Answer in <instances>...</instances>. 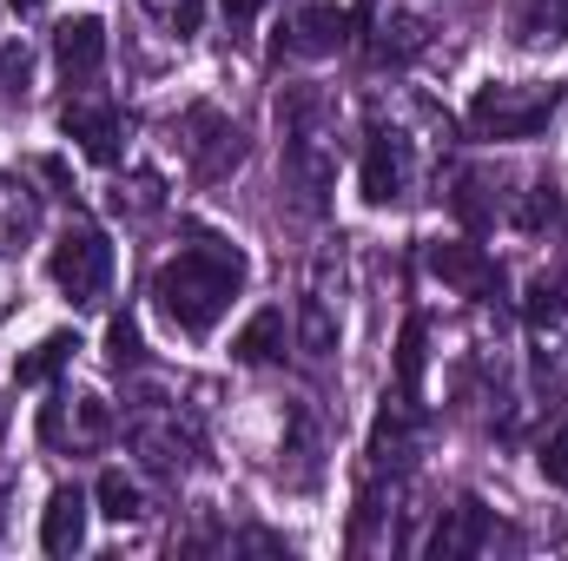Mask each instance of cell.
I'll return each mask as SVG.
<instances>
[{
	"label": "cell",
	"mask_w": 568,
	"mask_h": 561,
	"mask_svg": "<svg viewBox=\"0 0 568 561\" xmlns=\"http://www.w3.org/2000/svg\"><path fill=\"white\" fill-rule=\"evenodd\" d=\"M252 265L232 238L219 232H192L159 272H152V310L179 330V337H212V324L232 310V297L245 290Z\"/></svg>",
	"instance_id": "obj_1"
},
{
	"label": "cell",
	"mask_w": 568,
	"mask_h": 561,
	"mask_svg": "<svg viewBox=\"0 0 568 561\" xmlns=\"http://www.w3.org/2000/svg\"><path fill=\"white\" fill-rule=\"evenodd\" d=\"M278 133H284V178L304 192V205H324L337 178V100L324 86H284L278 93Z\"/></svg>",
	"instance_id": "obj_2"
},
{
	"label": "cell",
	"mask_w": 568,
	"mask_h": 561,
	"mask_svg": "<svg viewBox=\"0 0 568 561\" xmlns=\"http://www.w3.org/2000/svg\"><path fill=\"white\" fill-rule=\"evenodd\" d=\"M47 278H53V290H60L73 310H93V304L113 290V238H106L93 218H73V225L53 238V252H47Z\"/></svg>",
	"instance_id": "obj_3"
},
{
	"label": "cell",
	"mask_w": 568,
	"mask_h": 561,
	"mask_svg": "<svg viewBox=\"0 0 568 561\" xmlns=\"http://www.w3.org/2000/svg\"><path fill=\"white\" fill-rule=\"evenodd\" d=\"M172 145H179V159L192 165V178H232L239 165H245V133H239V120L232 113H219V106H185L179 120H172Z\"/></svg>",
	"instance_id": "obj_4"
},
{
	"label": "cell",
	"mask_w": 568,
	"mask_h": 561,
	"mask_svg": "<svg viewBox=\"0 0 568 561\" xmlns=\"http://www.w3.org/2000/svg\"><path fill=\"white\" fill-rule=\"evenodd\" d=\"M357 192H364V205H404L410 192H417V140L404 133V126H371L364 133V159H357Z\"/></svg>",
	"instance_id": "obj_5"
},
{
	"label": "cell",
	"mask_w": 568,
	"mask_h": 561,
	"mask_svg": "<svg viewBox=\"0 0 568 561\" xmlns=\"http://www.w3.org/2000/svg\"><path fill=\"white\" fill-rule=\"evenodd\" d=\"M556 100H562V86H476V100H469V126L483 133V140H529V133H542L549 126V113H556Z\"/></svg>",
	"instance_id": "obj_6"
},
{
	"label": "cell",
	"mask_w": 568,
	"mask_h": 561,
	"mask_svg": "<svg viewBox=\"0 0 568 561\" xmlns=\"http://www.w3.org/2000/svg\"><path fill=\"white\" fill-rule=\"evenodd\" d=\"M113 404L100 397V390H73V384H60L53 390V404L40 410V436L53 442V449H100L106 436H113Z\"/></svg>",
	"instance_id": "obj_7"
},
{
	"label": "cell",
	"mask_w": 568,
	"mask_h": 561,
	"mask_svg": "<svg viewBox=\"0 0 568 561\" xmlns=\"http://www.w3.org/2000/svg\"><path fill=\"white\" fill-rule=\"evenodd\" d=\"M344 40H351V13L344 7H331V0H304V7H291L278 27V40H272V53H291V60H331V53H344Z\"/></svg>",
	"instance_id": "obj_8"
},
{
	"label": "cell",
	"mask_w": 568,
	"mask_h": 561,
	"mask_svg": "<svg viewBox=\"0 0 568 561\" xmlns=\"http://www.w3.org/2000/svg\"><path fill=\"white\" fill-rule=\"evenodd\" d=\"M133 442H140V456L159 469V476H185V469L199 462L192 422H179V410H172L165 397H145V410L133 417Z\"/></svg>",
	"instance_id": "obj_9"
},
{
	"label": "cell",
	"mask_w": 568,
	"mask_h": 561,
	"mask_svg": "<svg viewBox=\"0 0 568 561\" xmlns=\"http://www.w3.org/2000/svg\"><path fill=\"white\" fill-rule=\"evenodd\" d=\"M424 265H429V278L443 284V290H456V297H496L503 290L496 258L483 245H469V238H436V245H424Z\"/></svg>",
	"instance_id": "obj_10"
},
{
	"label": "cell",
	"mask_w": 568,
	"mask_h": 561,
	"mask_svg": "<svg viewBox=\"0 0 568 561\" xmlns=\"http://www.w3.org/2000/svg\"><path fill=\"white\" fill-rule=\"evenodd\" d=\"M53 67H60V80H67L73 93L100 86V73H106V27H100L93 13L60 20V33H53Z\"/></svg>",
	"instance_id": "obj_11"
},
{
	"label": "cell",
	"mask_w": 568,
	"mask_h": 561,
	"mask_svg": "<svg viewBox=\"0 0 568 561\" xmlns=\"http://www.w3.org/2000/svg\"><path fill=\"white\" fill-rule=\"evenodd\" d=\"M489 549H496V516H489L476 496H463L456 509H443V522L429 529V542H424V555H443V561L489 555Z\"/></svg>",
	"instance_id": "obj_12"
},
{
	"label": "cell",
	"mask_w": 568,
	"mask_h": 561,
	"mask_svg": "<svg viewBox=\"0 0 568 561\" xmlns=\"http://www.w3.org/2000/svg\"><path fill=\"white\" fill-rule=\"evenodd\" d=\"M410 449H417V417H410V397L397 390V397H384V410L371 422V482L397 476L410 462Z\"/></svg>",
	"instance_id": "obj_13"
},
{
	"label": "cell",
	"mask_w": 568,
	"mask_h": 561,
	"mask_svg": "<svg viewBox=\"0 0 568 561\" xmlns=\"http://www.w3.org/2000/svg\"><path fill=\"white\" fill-rule=\"evenodd\" d=\"M60 126H67V140H80L87 159H100V165H113V159H120V113H113L93 86H87L80 100H67Z\"/></svg>",
	"instance_id": "obj_14"
},
{
	"label": "cell",
	"mask_w": 568,
	"mask_h": 561,
	"mask_svg": "<svg viewBox=\"0 0 568 561\" xmlns=\"http://www.w3.org/2000/svg\"><path fill=\"white\" fill-rule=\"evenodd\" d=\"M40 549L47 555H80L87 549V489L80 482H60L40 509Z\"/></svg>",
	"instance_id": "obj_15"
},
{
	"label": "cell",
	"mask_w": 568,
	"mask_h": 561,
	"mask_svg": "<svg viewBox=\"0 0 568 561\" xmlns=\"http://www.w3.org/2000/svg\"><path fill=\"white\" fill-rule=\"evenodd\" d=\"M449 212H456L469 232H489L496 218H509V205L496 198V172H483V165H463V172L449 178Z\"/></svg>",
	"instance_id": "obj_16"
},
{
	"label": "cell",
	"mask_w": 568,
	"mask_h": 561,
	"mask_svg": "<svg viewBox=\"0 0 568 561\" xmlns=\"http://www.w3.org/2000/svg\"><path fill=\"white\" fill-rule=\"evenodd\" d=\"M40 232V192L13 172H0V258H13Z\"/></svg>",
	"instance_id": "obj_17"
},
{
	"label": "cell",
	"mask_w": 568,
	"mask_h": 561,
	"mask_svg": "<svg viewBox=\"0 0 568 561\" xmlns=\"http://www.w3.org/2000/svg\"><path fill=\"white\" fill-rule=\"evenodd\" d=\"M509 33H516V47H556L568 33V0H516Z\"/></svg>",
	"instance_id": "obj_18"
},
{
	"label": "cell",
	"mask_w": 568,
	"mask_h": 561,
	"mask_svg": "<svg viewBox=\"0 0 568 561\" xmlns=\"http://www.w3.org/2000/svg\"><path fill=\"white\" fill-rule=\"evenodd\" d=\"M284 337H291V330H284V310H278V304H265V310H252V324L232 337V357H239V364H252V370H258V364H278Z\"/></svg>",
	"instance_id": "obj_19"
},
{
	"label": "cell",
	"mask_w": 568,
	"mask_h": 561,
	"mask_svg": "<svg viewBox=\"0 0 568 561\" xmlns=\"http://www.w3.org/2000/svg\"><path fill=\"white\" fill-rule=\"evenodd\" d=\"M536 390L542 397H562L568 390V310L536 324Z\"/></svg>",
	"instance_id": "obj_20"
},
{
	"label": "cell",
	"mask_w": 568,
	"mask_h": 561,
	"mask_svg": "<svg viewBox=\"0 0 568 561\" xmlns=\"http://www.w3.org/2000/svg\"><path fill=\"white\" fill-rule=\"evenodd\" d=\"M93 496H100V516H106V522H120V529L152 516V502H145V482H140V476H126V469H106Z\"/></svg>",
	"instance_id": "obj_21"
},
{
	"label": "cell",
	"mask_w": 568,
	"mask_h": 561,
	"mask_svg": "<svg viewBox=\"0 0 568 561\" xmlns=\"http://www.w3.org/2000/svg\"><path fill=\"white\" fill-rule=\"evenodd\" d=\"M424 40H429V20L410 13V7H390L377 20V60H410V53H424Z\"/></svg>",
	"instance_id": "obj_22"
},
{
	"label": "cell",
	"mask_w": 568,
	"mask_h": 561,
	"mask_svg": "<svg viewBox=\"0 0 568 561\" xmlns=\"http://www.w3.org/2000/svg\"><path fill=\"white\" fill-rule=\"evenodd\" d=\"M509 225H516V232H556V225H562V192H556L549 178H536V185L509 205Z\"/></svg>",
	"instance_id": "obj_23"
},
{
	"label": "cell",
	"mask_w": 568,
	"mask_h": 561,
	"mask_svg": "<svg viewBox=\"0 0 568 561\" xmlns=\"http://www.w3.org/2000/svg\"><path fill=\"white\" fill-rule=\"evenodd\" d=\"M73 350H80V337H73V330H53V337H40V344L13 364V377H20V384H47L53 370L73 364Z\"/></svg>",
	"instance_id": "obj_24"
},
{
	"label": "cell",
	"mask_w": 568,
	"mask_h": 561,
	"mask_svg": "<svg viewBox=\"0 0 568 561\" xmlns=\"http://www.w3.org/2000/svg\"><path fill=\"white\" fill-rule=\"evenodd\" d=\"M297 350L311 357V364H324L331 350H337V317H331V304L311 290L304 297V317H297Z\"/></svg>",
	"instance_id": "obj_25"
},
{
	"label": "cell",
	"mask_w": 568,
	"mask_h": 561,
	"mask_svg": "<svg viewBox=\"0 0 568 561\" xmlns=\"http://www.w3.org/2000/svg\"><path fill=\"white\" fill-rule=\"evenodd\" d=\"M424 357H429V330H424V317H410L404 337H397V390H404L410 404L424 397Z\"/></svg>",
	"instance_id": "obj_26"
},
{
	"label": "cell",
	"mask_w": 568,
	"mask_h": 561,
	"mask_svg": "<svg viewBox=\"0 0 568 561\" xmlns=\"http://www.w3.org/2000/svg\"><path fill=\"white\" fill-rule=\"evenodd\" d=\"M536 469H542V482H556V489L568 482V410H556L549 429L536 436Z\"/></svg>",
	"instance_id": "obj_27"
},
{
	"label": "cell",
	"mask_w": 568,
	"mask_h": 561,
	"mask_svg": "<svg viewBox=\"0 0 568 561\" xmlns=\"http://www.w3.org/2000/svg\"><path fill=\"white\" fill-rule=\"evenodd\" d=\"M523 310H529V324L562 317L568 310V278L562 272H536V278H529V297H523Z\"/></svg>",
	"instance_id": "obj_28"
},
{
	"label": "cell",
	"mask_w": 568,
	"mask_h": 561,
	"mask_svg": "<svg viewBox=\"0 0 568 561\" xmlns=\"http://www.w3.org/2000/svg\"><path fill=\"white\" fill-rule=\"evenodd\" d=\"M113 212H133V218H152V212H165V192H159V178H152V172H133V178H120V185H113Z\"/></svg>",
	"instance_id": "obj_29"
},
{
	"label": "cell",
	"mask_w": 568,
	"mask_h": 561,
	"mask_svg": "<svg viewBox=\"0 0 568 561\" xmlns=\"http://www.w3.org/2000/svg\"><path fill=\"white\" fill-rule=\"evenodd\" d=\"M140 357H145V344H140V324L120 310L113 324H106V364L113 370H140Z\"/></svg>",
	"instance_id": "obj_30"
},
{
	"label": "cell",
	"mask_w": 568,
	"mask_h": 561,
	"mask_svg": "<svg viewBox=\"0 0 568 561\" xmlns=\"http://www.w3.org/2000/svg\"><path fill=\"white\" fill-rule=\"evenodd\" d=\"M140 7L159 20V27H172L179 40H192V33H199V20H205V0H140Z\"/></svg>",
	"instance_id": "obj_31"
},
{
	"label": "cell",
	"mask_w": 568,
	"mask_h": 561,
	"mask_svg": "<svg viewBox=\"0 0 568 561\" xmlns=\"http://www.w3.org/2000/svg\"><path fill=\"white\" fill-rule=\"evenodd\" d=\"M27 73H33L27 47H20V40H13V47H0V100H20V93H27Z\"/></svg>",
	"instance_id": "obj_32"
},
{
	"label": "cell",
	"mask_w": 568,
	"mask_h": 561,
	"mask_svg": "<svg viewBox=\"0 0 568 561\" xmlns=\"http://www.w3.org/2000/svg\"><path fill=\"white\" fill-rule=\"evenodd\" d=\"M258 7H265V0H225V13H232V20H252Z\"/></svg>",
	"instance_id": "obj_33"
},
{
	"label": "cell",
	"mask_w": 568,
	"mask_h": 561,
	"mask_svg": "<svg viewBox=\"0 0 568 561\" xmlns=\"http://www.w3.org/2000/svg\"><path fill=\"white\" fill-rule=\"evenodd\" d=\"M7 7H13V13H20V20H33V13H40V7H47V0H7Z\"/></svg>",
	"instance_id": "obj_34"
}]
</instances>
